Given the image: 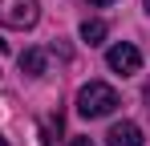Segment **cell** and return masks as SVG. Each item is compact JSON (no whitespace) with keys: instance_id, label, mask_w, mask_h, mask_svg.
I'll use <instances>...</instances> for the list:
<instances>
[{"instance_id":"6da1fadb","label":"cell","mask_w":150,"mask_h":146,"mask_svg":"<svg viewBox=\"0 0 150 146\" xmlns=\"http://www.w3.org/2000/svg\"><path fill=\"white\" fill-rule=\"evenodd\" d=\"M118 106H122V97H118L114 85H105V81H89V85L77 89V114H81V118H110Z\"/></svg>"},{"instance_id":"7a4b0ae2","label":"cell","mask_w":150,"mask_h":146,"mask_svg":"<svg viewBox=\"0 0 150 146\" xmlns=\"http://www.w3.org/2000/svg\"><path fill=\"white\" fill-rule=\"evenodd\" d=\"M37 21H41V4H37V0H0V24H4V28L25 33V28H33Z\"/></svg>"},{"instance_id":"3957f363","label":"cell","mask_w":150,"mask_h":146,"mask_svg":"<svg viewBox=\"0 0 150 146\" xmlns=\"http://www.w3.org/2000/svg\"><path fill=\"white\" fill-rule=\"evenodd\" d=\"M105 65L114 73H122V77H134V73L142 69V53L130 45V41H122V45H110L105 49Z\"/></svg>"},{"instance_id":"277c9868","label":"cell","mask_w":150,"mask_h":146,"mask_svg":"<svg viewBox=\"0 0 150 146\" xmlns=\"http://www.w3.org/2000/svg\"><path fill=\"white\" fill-rule=\"evenodd\" d=\"M142 126L138 122H114L110 134H105V146H142Z\"/></svg>"},{"instance_id":"5b68a950","label":"cell","mask_w":150,"mask_h":146,"mask_svg":"<svg viewBox=\"0 0 150 146\" xmlns=\"http://www.w3.org/2000/svg\"><path fill=\"white\" fill-rule=\"evenodd\" d=\"M45 65H49V53L45 49H25L21 53V73L25 77H45Z\"/></svg>"},{"instance_id":"8992f818","label":"cell","mask_w":150,"mask_h":146,"mask_svg":"<svg viewBox=\"0 0 150 146\" xmlns=\"http://www.w3.org/2000/svg\"><path fill=\"white\" fill-rule=\"evenodd\" d=\"M105 33H110L105 21H85V24H81V41H85V45H101Z\"/></svg>"},{"instance_id":"52a82bcc","label":"cell","mask_w":150,"mask_h":146,"mask_svg":"<svg viewBox=\"0 0 150 146\" xmlns=\"http://www.w3.org/2000/svg\"><path fill=\"white\" fill-rule=\"evenodd\" d=\"M41 134H45V142H41V146H57V134H61V118H49L45 126H41Z\"/></svg>"},{"instance_id":"ba28073f","label":"cell","mask_w":150,"mask_h":146,"mask_svg":"<svg viewBox=\"0 0 150 146\" xmlns=\"http://www.w3.org/2000/svg\"><path fill=\"white\" fill-rule=\"evenodd\" d=\"M69 146H93V138H73Z\"/></svg>"},{"instance_id":"9c48e42d","label":"cell","mask_w":150,"mask_h":146,"mask_svg":"<svg viewBox=\"0 0 150 146\" xmlns=\"http://www.w3.org/2000/svg\"><path fill=\"white\" fill-rule=\"evenodd\" d=\"M89 4H98V8H101V4H114V0H89Z\"/></svg>"},{"instance_id":"30bf717a","label":"cell","mask_w":150,"mask_h":146,"mask_svg":"<svg viewBox=\"0 0 150 146\" xmlns=\"http://www.w3.org/2000/svg\"><path fill=\"white\" fill-rule=\"evenodd\" d=\"M4 53H8V45H4V41H0V57H4Z\"/></svg>"},{"instance_id":"8fae6325","label":"cell","mask_w":150,"mask_h":146,"mask_svg":"<svg viewBox=\"0 0 150 146\" xmlns=\"http://www.w3.org/2000/svg\"><path fill=\"white\" fill-rule=\"evenodd\" d=\"M0 146H8V138H4V134H0Z\"/></svg>"},{"instance_id":"7c38bea8","label":"cell","mask_w":150,"mask_h":146,"mask_svg":"<svg viewBox=\"0 0 150 146\" xmlns=\"http://www.w3.org/2000/svg\"><path fill=\"white\" fill-rule=\"evenodd\" d=\"M142 4H146V12H150V0H142Z\"/></svg>"},{"instance_id":"4fadbf2b","label":"cell","mask_w":150,"mask_h":146,"mask_svg":"<svg viewBox=\"0 0 150 146\" xmlns=\"http://www.w3.org/2000/svg\"><path fill=\"white\" fill-rule=\"evenodd\" d=\"M146 101H150V85H146Z\"/></svg>"}]
</instances>
